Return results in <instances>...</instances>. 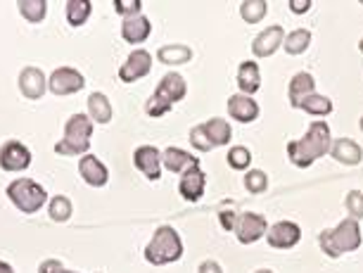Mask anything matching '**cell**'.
Returning <instances> with one entry per match:
<instances>
[{
  "instance_id": "cell-1",
  "label": "cell",
  "mask_w": 363,
  "mask_h": 273,
  "mask_svg": "<svg viewBox=\"0 0 363 273\" xmlns=\"http://www.w3.org/2000/svg\"><path fill=\"white\" fill-rule=\"evenodd\" d=\"M330 147H333L330 126L325 121H313L299 140L287 143V157H290L294 167L309 169L316 160L330 155Z\"/></svg>"
},
{
  "instance_id": "cell-2",
  "label": "cell",
  "mask_w": 363,
  "mask_h": 273,
  "mask_svg": "<svg viewBox=\"0 0 363 273\" xmlns=\"http://www.w3.org/2000/svg\"><path fill=\"white\" fill-rule=\"evenodd\" d=\"M361 243H363V235H361V226L356 218H345V221H340L335 228H328L318 235L320 250L330 259H340L342 255H347V252H356L361 247Z\"/></svg>"
},
{
  "instance_id": "cell-3",
  "label": "cell",
  "mask_w": 363,
  "mask_h": 273,
  "mask_svg": "<svg viewBox=\"0 0 363 273\" xmlns=\"http://www.w3.org/2000/svg\"><path fill=\"white\" fill-rule=\"evenodd\" d=\"M186 93H188L186 79H183L178 72H169L167 77H162L160 86L155 88V93L150 95V100L145 102L147 117L157 119V117L169 114L176 102H181L183 98H186Z\"/></svg>"
},
{
  "instance_id": "cell-4",
  "label": "cell",
  "mask_w": 363,
  "mask_h": 273,
  "mask_svg": "<svg viewBox=\"0 0 363 273\" xmlns=\"http://www.w3.org/2000/svg\"><path fill=\"white\" fill-rule=\"evenodd\" d=\"M93 119L88 114H72L65 124V135L62 140L55 145V152L65 157H77V155H88L91 147V135H93Z\"/></svg>"
},
{
  "instance_id": "cell-5",
  "label": "cell",
  "mask_w": 363,
  "mask_h": 273,
  "mask_svg": "<svg viewBox=\"0 0 363 273\" xmlns=\"http://www.w3.org/2000/svg\"><path fill=\"white\" fill-rule=\"evenodd\" d=\"M183 257V240L174 226H160L145 247V262L152 266L174 264Z\"/></svg>"
},
{
  "instance_id": "cell-6",
  "label": "cell",
  "mask_w": 363,
  "mask_h": 273,
  "mask_svg": "<svg viewBox=\"0 0 363 273\" xmlns=\"http://www.w3.org/2000/svg\"><path fill=\"white\" fill-rule=\"evenodd\" d=\"M8 200L15 204V207L22 211V214H36V211L43 207L45 202H50L45 188L36 183L33 179H17L12 181L8 190H5Z\"/></svg>"
},
{
  "instance_id": "cell-7",
  "label": "cell",
  "mask_w": 363,
  "mask_h": 273,
  "mask_svg": "<svg viewBox=\"0 0 363 273\" xmlns=\"http://www.w3.org/2000/svg\"><path fill=\"white\" fill-rule=\"evenodd\" d=\"M233 233L242 245H255L257 240H262L269 233V221L266 216L257 214V211H242L235 218V228Z\"/></svg>"
},
{
  "instance_id": "cell-8",
  "label": "cell",
  "mask_w": 363,
  "mask_h": 273,
  "mask_svg": "<svg viewBox=\"0 0 363 273\" xmlns=\"http://www.w3.org/2000/svg\"><path fill=\"white\" fill-rule=\"evenodd\" d=\"M86 79L84 74L74 67H60L48 77V91L55 95H74L79 91H84Z\"/></svg>"
},
{
  "instance_id": "cell-9",
  "label": "cell",
  "mask_w": 363,
  "mask_h": 273,
  "mask_svg": "<svg viewBox=\"0 0 363 273\" xmlns=\"http://www.w3.org/2000/svg\"><path fill=\"white\" fill-rule=\"evenodd\" d=\"M150 69H152V55L143 50V48H135L126 57V62L119 67V79L124 84H135V81L145 79Z\"/></svg>"
},
{
  "instance_id": "cell-10",
  "label": "cell",
  "mask_w": 363,
  "mask_h": 273,
  "mask_svg": "<svg viewBox=\"0 0 363 273\" xmlns=\"http://www.w3.org/2000/svg\"><path fill=\"white\" fill-rule=\"evenodd\" d=\"M31 164V152L24 143L8 140L0 147V169L3 172H24Z\"/></svg>"
},
{
  "instance_id": "cell-11",
  "label": "cell",
  "mask_w": 363,
  "mask_h": 273,
  "mask_svg": "<svg viewBox=\"0 0 363 273\" xmlns=\"http://www.w3.org/2000/svg\"><path fill=\"white\" fill-rule=\"evenodd\" d=\"M135 169L145 176L147 181H160L162 179V152L155 145H140L133 152Z\"/></svg>"
},
{
  "instance_id": "cell-12",
  "label": "cell",
  "mask_w": 363,
  "mask_h": 273,
  "mask_svg": "<svg viewBox=\"0 0 363 273\" xmlns=\"http://www.w3.org/2000/svg\"><path fill=\"white\" fill-rule=\"evenodd\" d=\"M266 240L273 250H292L301 240V228L294 221H278L269 226Z\"/></svg>"
},
{
  "instance_id": "cell-13",
  "label": "cell",
  "mask_w": 363,
  "mask_h": 273,
  "mask_svg": "<svg viewBox=\"0 0 363 273\" xmlns=\"http://www.w3.org/2000/svg\"><path fill=\"white\" fill-rule=\"evenodd\" d=\"M285 36L287 33L280 24H273V26H269V29H264L255 40H252V52H255V57H259V60L271 57L278 48H283Z\"/></svg>"
},
{
  "instance_id": "cell-14",
  "label": "cell",
  "mask_w": 363,
  "mask_h": 273,
  "mask_svg": "<svg viewBox=\"0 0 363 273\" xmlns=\"http://www.w3.org/2000/svg\"><path fill=\"white\" fill-rule=\"evenodd\" d=\"M204 190H207V174H204L200 167L190 169V172L183 174L181 181H178V193L188 202H197L204 195Z\"/></svg>"
},
{
  "instance_id": "cell-15",
  "label": "cell",
  "mask_w": 363,
  "mask_h": 273,
  "mask_svg": "<svg viewBox=\"0 0 363 273\" xmlns=\"http://www.w3.org/2000/svg\"><path fill=\"white\" fill-rule=\"evenodd\" d=\"M19 91H22L24 98H29V100L43 98L48 91L45 74L40 72L38 67H24L22 74H19Z\"/></svg>"
},
{
  "instance_id": "cell-16",
  "label": "cell",
  "mask_w": 363,
  "mask_h": 273,
  "mask_svg": "<svg viewBox=\"0 0 363 273\" xmlns=\"http://www.w3.org/2000/svg\"><path fill=\"white\" fill-rule=\"evenodd\" d=\"M162 167L171 174L183 176L186 172H190V169L200 167V160L181 147H167V150H162Z\"/></svg>"
},
{
  "instance_id": "cell-17",
  "label": "cell",
  "mask_w": 363,
  "mask_h": 273,
  "mask_svg": "<svg viewBox=\"0 0 363 273\" xmlns=\"http://www.w3.org/2000/svg\"><path fill=\"white\" fill-rule=\"evenodd\" d=\"M79 174L91 188H102V186H107V181H109L107 167L95 155L81 157V160H79Z\"/></svg>"
},
{
  "instance_id": "cell-18",
  "label": "cell",
  "mask_w": 363,
  "mask_h": 273,
  "mask_svg": "<svg viewBox=\"0 0 363 273\" xmlns=\"http://www.w3.org/2000/svg\"><path fill=\"white\" fill-rule=\"evenodd\" d=\"M228 114L230 119L240 121V124H252L259 117V102L250 95L235 93L228 98Z\"/></svg>"
},
{
  "instance_id": "cell-19",
  "label": "cell",
  "mask_w": 363,
  "mask_h": 273,
  "mask_svg": "<svg viewBox=\"0 0 363 273\" xmlns=\"http://www.w3.org/2000/svg\"><path fill=\"white\" fill-rule=\"evenodd\" d=\"M150 33H152V24H150V19L143 15H133V17H126L124 22H121V36H124L126 43L131 45H140L145 43L150 38Z\"/></svg>"
},
{
  "instance_id": "cell-20",
  "label": "cell",
  "mask_w": 363,
  "mask_h": 273,
  "mask_svg": "<svg viewBox=\"0 0 363 273\" xmlns=\"http://www.w3.org/2000/svg\"><path fill=\"white\" fill-rule=\"evenodd\" d=\"M330 155L335 162L345 164V167H356V164L363 162V147L352 138H335Z\"/></svg>"
},
{
  "instance_id": "cell-21",
  "label": "cell",
  "mask_w": 363,
  "mask_h": 273,
  "mask_svg": "<svg viewBox=\"0 0 363 273\" xmlns=\"http://www.w3.org/2000/svg\"><path fill=\"white\" fill-rule=\"evenodd\" d=\"M238 88L242 95H255L259 88H262V72H259V65L255 60H245V62H240L238 67Z\"/></svg>"
},
{
  "instance_id": "cell-22",
  "label": "cell",
  "mask_w": 363,
  "mask_h": 273,
  "mask_svg": "<svg viewBox=\"0 0 363 273\" xmlns=\"http://www.w3.org/2000/svg\"><path fill=\"white\" fill-rule=\"evenodd\" d=\"M287 93H290V105L299 109L301 100L309 98L311 93H316V79H313L309 72L294 74L290 79V86H287Z\"/></svg>"
},
{
  "instance_id": "cell-23",
  "label": "cell",
  "mask_w": 363,
  "mask_h": 273,
  "mask_svg": "<svg viewBox=\"0 0 363 273\" xmlns=\"http://www.w3.org/2000/svg\"><path fill=\"white\" fill-rule=\"evenodd\" d=\"M86 105H88V117L93 119V124H109L112 121L114 109L105 93H91Z\"/></svg>"
},
{
  "instance_id": "cell-24",
  "label": "cell",
  "mask_w": 363,
  "mask_h": 273,
  "mask_svg": "<svg viewBox=\"0 0 363 273\" xmlns=\"http://www.w3.org/2000/svg\"><path fill=\"white\" fill-rule=\"evenodd\" d=\"M157 60L167 67H178V65H186L193 60V50L188 45H162L157 50Z\"/></svg>"
},
{
  "instance_id": "cell-25",
  "label": "cell",
  "mask_w": 363,
  "mask_h": 273,
  "mask_svg": "<svg viewBox=\"0 0 363 273\" xmlns=\"http://www.w3.org/2000/svg\"><path fill=\"white\" fill-rule=\"evenodd\" d=\"M204 128H207V135H209V140L214 147L228 145L230 138H233V128L223 117H214V119L204 121Z\"/></svg>"
},
{
  "instance_id": "cell-26",
  "label": "cell",
  "mask_w": 363,
  "mask_h": 273,
  "mask_svg": "<svg viewBox=\"0 0 363 273\" xmlns=\"http://www.w3.org/2000/svg\"><path fill=\"white\" fill-rule=\"evenodd\" d=\"M299 109H304V112L311 114V117H328V114L333 112V100L320 93H311L309 98L301 100Z\"/></svg>"
},
{
  "instance_id": "cell-27",
  "label": "cell",
  "mask_w": 363,
  "mask_h": 273,
  "mask_svg": "<svg viewBox=\"0 0 363 273\" xmlns=\"http://www.w3.org/2000/svg\"><path fill=\"white\" fill-rule=\"evenodd\" d=\"M311 45V31L309 29H294L285 36L283 50L287 55H301L306 52V48Z\"/></svg>"
},
{
  "instance_id": "cell-28",
  "label": "cell",
  "mask_w": 363,
  "mask_h": 273,
  "mask_svg": "<svg viewBox=\"0 0 363 273\" xmlns=\"http://www.w3.org/2000/svg\"><path fill=\"white\" fill-rule=\"evenodd\" d=\"M269 12V3L266 0H242L240 3V17L247 24H259Z\"/></svg>"
},
{
  "instance_id": "cell-29",
  "label": "cell",
  "mask_w": 363,
  "mask_h": 273,
  "mask_svg": "<svg viewBox=\"0 0 363 273\" xmlns=\"http://www.w3.org/2000/svg\"><path fill=\"white\" fill-rule=\"evenodd\" d=\"M17 10L22 12V17L26 22L38 24V22H43L48 15V3L45 0H19Z\"/></svg>"
},
{
  "instance_id": "cell-30",
  "label": "cell",
  "mask_w": 363,
  "mask_h": 273,
  "mask_svg": "<svg viewBox=\"0 0 363 273\" xmlns=\"http://www.w3.org/2000/svg\"><path fill=\"white\" fill-rule=\"evenodd\" d=\"M91 12H93L91 0H69V3H67V22L72 26H81L88 22Z\"/></svg>"
},
{
  "instance_id": "cell-31",
  "label": "cell",
  "mask_w": 363,
  "mask_h": 273,
  "mask_svg": "<svg viewBox=\"0 0 363 273\" xmlns=\"http://www.w3.org/2000/svg\"><path fill=\"white\" fill-rule=\"evenodd\" d=\"M72 200L67 195H55L50 197V202H48V214H50L52 221L57 223H65L72 218Z\"/></svg>"
},
{
  "instance_id": "cell-32",
  "label": "cell",
  "mask_w": 363,
  "mask_h": 273,
  "mask_svg": "<svg viewBox=\"0 0 363 273\" xmlns=\"http://www.w3.org/2000/svg\"><path fill=\"white\" fill-rule=\"evenodd\" d=\"M225 162H228V167L235 169V172H250L252 152L245 145H235V147L228 150V155H225Z\"/></svg>"
},
{
  "instance_id": "cell-33",
  "label": "cell",
  "mask_w": 363,
  "mask_h": 273,
  "mask_svg": "<svg viewBox=\"0 0 363 273\" xmlns=\"http://www.w3.org/2000/svg\"><path fill=\"white\" fill-rule=\"evenodd\" d=\"M245 190H247L250 195H262L269 190V176L262 169H250L247 174H245Z\"/></svg>"
},
{
  "instance_id": "cell-34",
  "label": "cell",
  "mask_w": 363,
  "mask_h": 273,
  "mask_svg": "<svg viewBox=\"0 0 363 273\" xmlns=\"http://www.w3.org/2000/svg\"><path fill=\"white\" fill-rule=\"evenodd\" d=\"M345 207L349 211V218L361 221L363 218V193L361 190H349L347 197H345Z\"/></svg>"
},
{
  "instance_id": "cell-35",
  "label": "cell",
  "mask_w": 363,
  "mask_h": 273,
  "mask_svg": "<svg viewBox=\"0 0 363 273\" xmlns=\"http://www.w3.org/2000/svg\"><path fill=\"white\" fill-rule=\"evenodd\" d=\"M190 143H193V147L195 150H200V152H209L211 147V140H209V135H207V128H204V124L200 126H195L193 131H190Z\"/></svg>"
},
{
  "instance_id": "cell-36",
  "label": "cell",
  "mask_w": 363,
  "mask_h": 273,
  "mask_svg": "<svg viewBox=\"0 0 363 273\" xmlns=\"http://www.w3.org/2000/svg\"><path fill=\"white\" fill-rule=\"evenodd\" d=\"M140 8H143L140 0H114V10L119 12V15H124V19L140 15Z\"/></svg>"
},
{
  "instance_id": "cell-37",
  "label": "cell",
  "mask_w": 363,
  "mask_h": 273,
  "mask_svg": "<svg viewBox=\"0 0 363 273\" xmlns=\"http://www.w3.org/2000/svg\"><path fill=\"white\" fill-rule=\"evenodd\" d=\"M38 273H77V271L65 269V266L60 264L57 259H45V262H40Z\"/></svg>"
},
{
  "instance_id": "cell-38",
  "label": "cell",
  "mask_w": 363,
  "mask_h": 273,
  "mask_svg": "<svg viewBox=\"0 0 363 273\" xmlns=\"http://www.w3.org/2000/svg\"><path fill=\"white\" fill-rule=\"evenodd\" d=\"M197 273H223V269H221V264L214 262V259H207V262L200 264Z\"/></svg>"
},
{
  "instance_id": "cell-39",
  "label": "cell",
  "mask_w": 363,
  "mask_h": 273,
  "mask_svg": "<svg viewBox=\"0 0 363 273\" xmlns=\"http://www.w3.org/2000/svg\"><path fill=\"white\" fill-rule=\"evenodd\" d=\"M311 8V0H290V10L294 15H304Z\"/></svg>"
},
{
  "instance_id": "cell-40",
  "label": "cell",
  "mask_w": 363,
  "mask_h": 273,
  "mask_svg": "<svg viewBox=\"0 0 363 273\" xmlns=\"http://www.w3.org/2000/svg\"><path fill=\"white\" fill-rule=\"evenodd\" d=\"M235 214L233 211H221V226L225 228V230H233L235 228Z\"/></svg>"
},
{
  "instance_id": "cell-41",
  "label": "cell",
  "mask_w": 363,
  "mask_h": 273,
  "mask_svg": "<svg viewBox=\"0 0 363 273\" xmlns=\"http://www.w3.org/2000/svg\"><path fill=\"white\" fill-rule=\"evenodd\" d=\"M0 273H15V269H12V266H10V264L0 262Z\"/></svg>"
},
{
  "instance_id": "cell-42",
  "label": "cell",
  "mask_w": 363,
  "mask_h": 273,
  "mask_svg": "<svg viewBox=\"0 0 363 273\" xmlns=\"http://www.w3.org/2000/svg\"><path fill=\"white\" fill-rule=\"evenodd\" d=\"M255 273H273L271 269H259V271H255Z\"/></svg>"
},
{
  "instance_id": "cell-43",
  "label": "cell",
  "mask_w": 363,
  "mask_h": 273,
  "mask_svg": "<svg viewBox=\"0 0 363 273\" xmlns=\"http://www.w3.org/2000/svg\"><path fill=\"white\" fill-rule=\"evenodd\" d=\"M359 50H361V52H363V38H361V40H359Z\"/></svg>"
},
{
  "instance_id": "cell-44",
  "label": "cell",
  "mask_w": 363,
  "mask_h": 273,
  "mask_svg": "<svg viewBox=\"0 0 363 273\" xmlns=\"http://www.w3.org/2000/svg\"><path fill=\"white\" fill-rule=\"evenodd\" d=\"M359 126H361V131H363V117L359 119Z\"/></svg>"
}]
</instances>
